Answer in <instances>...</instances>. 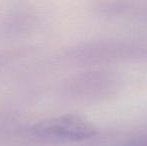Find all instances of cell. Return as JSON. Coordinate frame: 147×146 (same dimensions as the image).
Here are the masks:
<instances>
[{
  "instance_id": "1",
  "label": "cell",
  "mask_w": 147,
  "mask_h": 146,
  "mask_svg": "<svg viewBox=\"0 0 147 146\" xmlns=\"http://www.w3.org/2000/svg\"><path fill=\"white\" fill-rule=\"evenodd\" d=\"M32 129L37 136L57 141H83L96 135V128L92 123L73 114L46 119Z\"/></svg>"
},
{
  "instance_id": "3",
  "label": "cell",
  "mask_w": 147,
  "mask_h": 146,
  "mask_svg": "<svg viewBox=\"0 0 147 146\" xmlns=\"http://www.w3.org/2000/svg\"><path fill=\"white\" fill-rule=\"evenodd\" d=\"M122 146H147V136H140L132 138Z\"/></svg>"
},
{
  "instance_id": "2",
  "label": "cell",
  "mask_w": 147,
  "mask_h": 146,
  "mask_svg": "<svg viewBox=\"0 0 147 146\" xmlns=\"http://www.w3.org/2000/svg\"><path fill=\"white\" fill-rule=\"evenodd\" d=\"M105 14L133 15L147 21V0H105Z\"/></svg>"
}]
</instances>
